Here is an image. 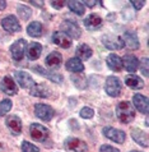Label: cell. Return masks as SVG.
Segmentation results:
<instances>
[{
    "label": "cell",
    "mask_w": 149,
    "mask_h": 152,
    "mask_svg": "<svg viewBox=\"0 0 149 152\" xmlns=\"http://www.w3.org/2000/svg\"><path fill=\"white\" fill-rule=\"evenodd\" d=\"M116 115L121 123H124V124L131 123L135 118L134 106L129 102V101H122V102L118 104L117 107H116Z\"/></svg>",
    "instance_id": "cell-1"
},
{
    "label": "cell",
    "mask_w": 149,
    "mask_h": 152,
    "mask_svg": "<svg viewBox=\"0 0 149 152\" xmlns=\"http://www.w3.org/2000/svg\"><path fill=\"white\" fill-rule=\"evenodd\" d=\"M105 90L107 92V95H110L111 97H117L121 94V82L120 79L115 75H110L106 79L105 83Z\"/></svg>",
    "instance_id": "cell-2"
},
{
    "label": "cell",
    "mask_w": 149,
    "mask_h": 152,
    "mask_svg": "<svg viewBox=\"0 0 149 152\" xmlns=\"http://www.w3.org/2000/svg\"><path fill=\"white\" fill-rule=\"evenodd\" d=\"M103 136L106 138H108L110 141H112L115 143H118V145L124 143L125 139H126L125 133L120 129L113 128V126H105L103 128Z\"/></svg>",
    "instance_id": "cell-3"
},
{
    "label": "cell",
    "mask_w": 149,
    "mask_h": 152,
    "mask_svg": "<svg viewBox=\"0 0 149 152\" xmlns=\"http://www.w3.org/2000/svg\"><path fill=\"white\" fill-rule=\"evenodd\" d=\"M29 133H31V137L38 142H45L49 138V129L41 124H31L29 125Z\"/></svg>",
    "instance_id": "cell-4"
},
{
    "label": "cell",
    "mask_w": 149,
    "mask_h": 152,
    "mask_svg": "<svg viewBox=\"0 0 149 152\" xmlns=\"http://www.w3.org/2000/svg\"><path fill=\"white\" fill-rule=\"evenodd\" d=\"M64 147L68 151L71 152H86L88 150V146L86 142L80 141L79 138H74V137H69L65 139L64 142Z\"/></svg>",
    "instance_id": "cell-5"
},
{
    "label": "cell",
    "mask_w": 149,
    "mask_h": 152,
    "mask_svg": "<svg viewBox=\"0 0 149 152\" xmlns=\"http://www.w3.org/2000/svg\"><path fill=\"white\" fill-rule=\"evenodd\" d=\"M35 114L37 118H40L41 120H45V121H49L54 118L55 115V111L54 109L49 106V105H45V104H36L35 105Z\"/></svg>",
    "instance_id": "cell-6"
},
{
    "label": "cell",
    "mask_w": 149,
    "mask_h": 152,
    "mask_svg": "<svg viewBox=\"0 0 149 152\" xmlns=\"http://www.w3.org/2000/svg\"><path fill=\"white\" fill-rule=\"evenodd\" d=\"M25 49H27V42L23 39L17 40L14 44L10 46V54L14 60H22L24 54H25Z\"/></svg>",
    "instance_id": "cell-7"
},
{
    "label": "cell",
    "mask_w": 149,
    "mask_h": 152,
    "mask_svg": "<svg viewBox=\"0 0 149 152\" xmlns=\"http://www.w3.org/2000/svg\"><path fill=\"white\" fill-rule=\"evenodd\" d=\"M0 90L5 95H9V96H14L18 94V86H17L14 79L10 78L9 75H5L3 78V81L0 82Z\"/></svg>",
    "instance_id": "cell-8"
},
{
    "label": "cell",
    "mask_w": 149,
    "mask_h": 152,
    "mask_svg": "<svg viewBox=\"0 0 149 152\" xmlns=\"http://www.w3.org/2000/svg\"><path fill=\"white\" fill-rule=\"evenodd\" d=\"M102 42H103V45L110 50L122 49L124 45H125L121 37L115 36V35H105L103 37H102Z\"/></svg>",
    "instance_id": "cell-9"
},
{
    "label": "cell",
    "mask_w": 149,
    "mask_h": 152,
    "mask_svg": "<svg viewBox=\"0 0 149 152\" xmlns=\"http://www.w3.org/2000/svg\"><path fill=\"white\" fill-rule=\"evenodd\" d=\"M14 77H15V81L18 82V84L22 88H32L35 86V81H33V78L27 73V72H23V70L15 72Z\"/></svg>",
    "instance_id": "cell-10"
},
{
    "label": "cell",
    "mask_w": 149,
    "mask_h": 152,
    "mask_svg": "<svg viewBox=\"0 0 149 152\" xmlns=\"http://www.w3.org/2000/svg\"><path fill=\"white\" fill-rule=\"evenodd\" d=\"M1 26L5 31L14 33V32H19L20 31V24L18 22L15 15H8L1 20Z\"/></svg>",
    "instance_id": "cell-11"
},
{
    "label": "cell",
    "mask_w": 149,
    "mask_h": 152,
    "mask_svg": "<svg viewBox=\"0 0 149 152\" xmlns=\"http://www.w3.org/2000/svg\"><path fill=\"white\" fill-rule=\"evenodd\" d=\"M52 41L55 45L60 46L63 49H69L71 46V39L63 31H56L52 35Z\"/></svg>",
    "instance_id": "cell-12"
},
{
    "label": "cell",
    "mask_w": 149,
    "mask_h": 152,
    "mask_svg": "<svg viewBox=\"0 0 149 152\" xmlns=\"http://www.w3.org/2000/svg\"><path fill=\"white\" fill-rule=\"evenodd\" d=\"M5 124L14 136H18V134L22 133V121H20V119L17 115L8 116L5 120Z\"/></svg>",
    "instance_id": "cell-13"
},
{
    "label": "cell",
    "mask_w": 149,
    "mask_h": 152,
    "mask_svg": "<svg viewBox=\"0 0 149 152\" xmlns=\"http://www.w3.org/2000/svg\"><path fill=\"white\" fill-rule=\"evenodd\" d=\"M61 29H64L63 32H65L70 39H79L80 37V29L74 22L65 20V22L61 24Z\"/></svg>",
    "instance_id": "cell-14"
},
{
    "label": "cell",
    "mask_w": 149,
    "mask_h": 152,
    "mask_svg": "<svg viewBox=\"0 0 149 152\" xmlns=\"http://www.w3.org/2000/svg\"><path fill=\"white\" fill-rule=\"evenodd\" d=\"M121 60H122V66H124L127 72H130V73L137 72L138 66H139V60H138L137 56L127 54V55H125Z\"/></svg>",
    "instance_id": "cell-15"
},
{
    "label": "cell",
    "mask_w": 149,
    "mask_h": 152,
    "mask_svg": "<svg viewBox=\"0 0 149 152\" xmlns=\"http://www.w3.org/2000/svg\"><path fill=\"white\" fill-rule=\"evenodd\" d=\"M25 54H27V58L29 60H37L42 54V45L38 42H32V44L27 45Z\"/></svg>",
    "instance_id": "cell-16"
},
{
    "label": "cell",
    "mask_w": 149,
    "mask_h": 152,
    "mask_svg": "<svg viewBox=\"0 0 149 152\" xmlns=\"http://www.w3.org/2000/svg\"><path fill=\"white\" fill-rule=\"evenodd\" d=\"M84 26H86L88 29H91V31H96L97 28L101 27L102 24V18L98 15V14H89L86 19H84Z\"/></svg>",
    "instance_id": "cell-17"
},
{
    "label": "cell",
    "mask_w": 149,
    "mask_h": 152,
    "mask_svg": "<svg viewBox=\"0 0 149 152\" xmlns=\"http://www.w3.org/2000/svg\"><path fill=\"white\" fill-rule=\"evenodd\" d=\"M45 61H46V65H47L49 68L56 69V68H59V66L61 65V63H63V56H61L60 53L52 51L51 54H49V55H47V58H46Z\"/></svg>",
    "instance_id": "cell-18"
},
{
    "label": "cell",
    "mask_w": 149,
    "mask_h": 152,
    "mask_svg": "<svg viewBox=\"0 0 149 152\" xmlns=\"http://www.w3.org/2000/svg\"><path fill=\"white\" fill-rule=\"evenodd\" d=\"M133 102H134V106L142 114H148V99L145 96H143L140 94L134 95Z\"/></svg>",
    "instance_id": "cell-19"
},
{
    "label": "cell",
    "mask_w": 149,
    "mask_h": 152,
    "mask_svg": "<svg viewBox=\"0 0 149 152\" xmlns=\"http://www.w3.org/2000/svg\"><path fill=\"white\" fill-rule=\"evenodd\" d=\"M124 44H126L131 50H138L139 49V40L138 36L134 31H126L124 35Z\"/></svg>",
    "instance_id": "cell-20"
},
{
    "label": "cell",
    "mask_w": 149,
    "mask_h": 152,
    "mask_svg": "<svg viewBox=\"0 0 149 152\" xmlns=\"http://www.w3.org/2000/svg\"><path fill=\"white\" fill-rule=\"evenodd\" d=\"M106 61H107L108 68L113 72H120L122 69V60L116 54H110L107 59H106Z\"/></svg>",
    "instance_id": "cell-21"
},
{
    "label": "cell",
    "mask_w": 149,
    "mask_h": 152,
    "mask_svg": "<svg viewBox=\"0 0 149 152\" xmlns=\"http://www.w3.org/2000/svg\"><path fill=\"white\" fill-rule=\"evenodd\" d=\"M66 69L73 73H82L84 70V65L82 60H79L78 58H71L66 61Z\"/></svg>",
    "instance_id": "cell-22"
},
{
    "label": "cell",
    "mask_w": 149,
    "mask_h": 152,
    "mask_svg": "<svg viewBox=\"0 0 149 152\" xmlns=\"http://www.w3.org/2000/svg\"><path fill=\"white\" fill-rule=\"evenodd\" d=\"M92 54H93L92 49L86 44L79 45L78 48H76V50H75V55H76V58H78L79 60H87V59H89L92 56Z\"/></svg>",
    "instance_id": "cell-23"
},
{
    "label": "cell",
    "mask_w": 149,
    "mask_h": 152,
    "mask_svg": "<svg viewBox=\"0 0 149 152\" xmlns=\"http://www.w3.org/2000/svg\"><path fill=\"white\" fill-rule=\"evenodd\" d=\"M131 137L137 143H139L143 147H148V134L140 129H133L131 132Z\"/></svg>",
    "instance_id": "cell-24"
},
{
    "label": "cell",
    "mask_w": 149,
    "mask_h": 152,
    "mask_svg": "<svg viewBox=\"0 0 149 152\" xmlns=\"http://www.w3.org/2000/svg\"><path fill=\"white\" fill-rule=\"evenodd\" d=\"M125 84L127 87L133 88V90H140V88L144 87V82L138 75H134V74H130L125 78Z\"/></svg>",
    "instance_id": "cell-25"
},
{
    "label": "cell",
    "mask_w": 149,
    "mask_h": 152,
    "mask_svg": "<svg viewBox=\"0 0 149 152\" xmlns=\"http://www.w3.org/2000/svg\"><path fill=\"white\" fill-rule=\"evenodd\" d=\"M31 95L35 97H41V99H45L50 95V90L46 84H35L31 88Z\"/></svg>",
    "instance_id": "cell-26"
},
{
    "label": "cell",
    "mask_w": 149,
    "mask_h": 152,
    "mask_svg": "<svg viewBox=\"0 0 149 152\" xmlns=\"http://www.w3.org/2000/svg\"><path fill=\"white\" fill-rule=\"evenodd\" d=\"M27 33L31 37H40L44 33V26L40 22H32L28 24L27 27Z\"/></svg>",
    "instance_id": "cell-27"
},
{
    "label": "cell",
    "mask_w": 149,
    "mask_h": 152,
    "mask_svg": "<svg viewBox=\"0 0 149 152\" xmlns=\"http://www.w3.org/2000/svg\"><path fill=\"white\" fill-rule=\"evenodd\" d=\"M66 5L70 8V10L73 12V13L78 14V15H83L84 12H86V8H84L82 1H68Z\"/></svg>",
    "instance_id": "cell-28"
},
{
    "label": "cell",
    "mask_w": 149,
    "mask_h": 152,
    "mask_svg": "<svg viewBox=\"0 0 149 152\" xmlns=\"http://www.w3.org/2000/svg\"><path fill=\"white\" fill-rule=\"evenodd\" d=\"M17 12H18V17L20 19H24L27 20L29 17L32 15V10L29 9L28 7L25 5H18V8H17Z\"/></svg>",
    "instance_id": "cell-29"
},
{
    "label": "cell",
    "mask_w": 149,
    "mask_h": 152,
    "mask_svg": "<svg viewBox=\"0 0 149 152\" xmlns=\"http://www.w3.org/2000/svg\"><path fill=\"white\" fill-rule=\"evenodd\" d=\"M10 109H12V101L8 99L3 100L1 102H0V116L7 115V114L10 111Z\"/></svg>",
    "instance_id": "cell-30"
},
{
    "label": "cell",
    "mask_w": 149,
    "mask_h": 152,
    "mask_svg": "<svg viewBox=\"0 0 149 152\" xmlns=\"http://www.w3.org/2000/svg\"><path fill=\"white\" fill-rule=\"evenodd\" d=\"M22 151L23 152H40L35 145H32V143H29L27 141H24L22 143Z\"/></svg>",
    "instance_id": "cell-31"
},
{
    "label": "cell",
    "mask_w": 149,
    "mask_h": 152,
    "mask_svg": "<svg viewBox=\"0 0 149 152\" xmlns=\"http://www.w3.org/2000/svg\"><path fill=\"white\" fill-rule=\"evenodd\" d=\"M93 114H94V111H93L92 107H83L82 110H80L79 115L83 118V119H91V118L93 116Z\"/></svg>",
    "instance_id": "cell-32"
},
{
    "label": "cell",
    "mask_w": 149,
    "mask_h": 152,
    "mask_svg": "<svg viewBox=\"0 0 149 152\" xmlns=\"http://www.w3.org/2000/svg\"><path fill=\"white\" fill-rule=\"evenodd\" d=\"M140 70H142V73L148 77V59L144 58L142 59V61H140Z\"/></svg>",
    "instance_id": "cell-33"
},
{
    "label": "cell",
    "mask_w": 149,
    "mask_h": 152,
    "mask_svg": "<svg viewBox=\"0 0 149 152\" xmlns=\"http://www.w3.org/2000/svg\"><path fill=\"white\" fill-rule=\"evenodd\" d=\"M100 152H120V151L112 146H110V145H103V146H101Z\"/></svg>",
    "instance_id": "cell-34"
},
{
    "label": "cell",
    "mask_w": 149,
    "mask_h": 152,
    "mask_svg": "<svg viewBox=\"0 0 149 152\" xmlns=\"http://www.w3.org/2000/svg\"><path fill=\"white\" fill-rule=\"evenodd\" d=\"M51 5H52L55 9H61L64 5H66V1H52Z\"/></svg>",
    "instance_id": "cell-35"
},
{
    "label": "cell",
    "mask_w": 149,
    "mask_h": 152,
    "mask_svg": "<svg viewBox=\"0 0 149 152\" xmlns=\"http://www.w3.org/2000/svg\"><path fill=\"white\" fill-rule=\"evenodd\" d=\"M131 5L134 7V9L139 10L140 8H142V7L144 5V1H131Z\"/></svg>",
    "instance_id": "cell-36"
},
{
    "label": "cell",
    "mask_w": 149,
    "mask_h": 152,
    "mask_svg": "<svg viewBox=\"0 0 149 152\" xmlns=\"http://www.w3.org/2000/svg\"><path fill=\"white\" fill-rule=\"evenodd\" d=\"M82 4L83 5H86V7H89V8H92V7H94V5H97V1H82Z\"/></svg>",
    "instance_id": "cell-37"
},
{
    "label": "cell",
    "mask_w": 149,
    "mask_h": 152,
    "mask_svg": "<svg viewBox=\"0 0 149 152\" xmlns=\"http://www.w3.org/2000/svg\"><path fill=\"white\" fill-rule=\"evenodd\" d=\"M29 4H32V5H35V7H44L45 5V1H29Z\"/></svg>",
    "instance_id": "cell-38"
},
{
    "label": "cell",
    "mask_w": 149,
    "mask_h": 152,
    "mask_svg": "<svg viewBox=\"0 0 149 152\" xmlns=\"http://www.w3.org/2000/svg\"><path fill=\"white\" fill-rule=\"evenodd\" d=\"M7 7V3L4 1V0H0V10H4Z\"/></svg>",
    "instance_id": "cell-39"
},
{
    "label": "cell",
    "mask_w": 149,
    "mask_h": 152,
    "mask_svg": "<svg viewBox=\"0 0 149 152\" xmlns=\"http://www.w3.org/2000/svg\"><path fill=\"white\" fill-rule=\"evenodd\" d=\"M130 152H139V151H130Z\"/></svg>",
    "instance_id": "cell-40"
}]
</instances>
